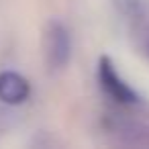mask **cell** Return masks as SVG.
<instances>
[{"instance_id":"7a4b0ae2","label":"cell","mask_w":149,"mask_h":149,"mask_svg":"<svg viewBox=\"0 0 149 149\" xmlns=\"http://www.w3.org/2000/svg\"><path fill=\"white\" fill-rule=\"evenodd\" d=\"M98 78H100V86L104 88V92H106L112 100H116V102H120V104H133V102H137L135 90H131V88L125 84V80L116 74V70H114V65H112V61H110L108 57H102V59H100Z\"/></svg>"},{"instance_id":"277c9868","label":"cell","mask_w":149,"mask_h":149,"mask_svg":"<svg viewBox=\"0 0 149 149\" xmlns=\"http://www.w3.org/2000/svg\"><path fill=\"white\" fill-rule=\"evenodd\" d=\"M137 0H125V4H135Z\"/></svg>"},{"instance_id":"6da1fadb","label":"cell","mask_w":149,"mask_h":149,"mask_svg":"<svg viewBox=\"0 0 149 149\" xmlns=\"http://www.w3.org/2000/svg\"><path fill=\"white\" fill-rule=\"evenodd\" d=\"M45 59L47 65L51 70H61L68 61H70V53H72V41H70V33L68 29L57 23L51 21L45 29Z\"/></svg>"},{"instance_id":"3957f363","label":"cell","mask_w":149,"mask_h":149,"mask_svg":"<svg viewBox=\"0 0 149 149\" xmlns=\"http://www.w3.org/2000/svg\"><path fill=\"white\" fill-rule=\"evenodd\" d=\"M31 86L29 82L17 72H2L0 74V100L6 104H21L29 98Z\"/></svg>"}]
</instances>
